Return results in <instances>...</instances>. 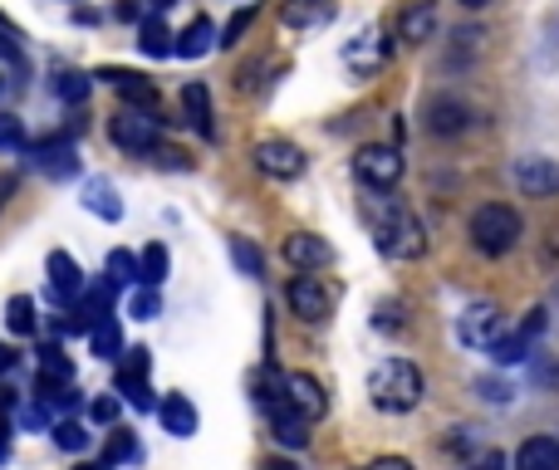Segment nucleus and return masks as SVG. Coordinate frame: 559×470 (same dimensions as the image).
I'll use <instances>...</instances> for the list:
<instances>
[{"label": "nucleus", "instance_id": "obj_40", "mask_svg": "<svg viewBox=\"0 0 559 470\" xmlns=\"http://www.w3.org/2000/svg\"><path fill=\"white\" fill-rule=\"evenodd\" d=\"M88 417L104 421V426H113V421H118V397H94V401H88Z\"/></svg>", "mask_w": 559, "mask_h": 470}, {"label": "nucleus", "instance_id": "obj_24", "mask_svg": "<svg viewBox=\"0 0 559 470\" xmlns=\"http://www.w3.org/2000/svg\"><path fill=\"white\" fill-rule=\"evenodd\" d=\"M162 280H167V245L153 240V245H143V255H137V284L157 289Z\"/></svg>", "mask_w": 559, "mask_h": 470}, {"label": "nucleus", "instance_id": "obj_16", "mask_svg": "<svg viewBox=\"0 0 559 470\" xmlns=\"http://www.w3.org/2000/svg\"><path fill=\"white\" fill-rule=\"evenodd\" d=\"M280 20L290 29H319L333 20V0H284Z\"/></svg>", "mask_w": 559, "mask_h": 470}, {"label": "nucleus", "instance_id": "obj_46", "mask_svg": "<svg viewBox=\"0 0 559 470\" xmlns=\"http://www.w3.org/2000/svg\"><path fill=\"white\" fill-rule=\"evenodd\" d=\"M471 470H506V460H500V450H490V456H486V460H476Z\"/></svg>", "mask_w": 559, "mask_h": 470}, {"label": "nucleus", "instance_id": "obj_28", "mask_svg": "<svg viewBox=\"0 0 559 470\" xmlns=\"http://www.w3.org/2000/svg\"><path fill=\"white\" fill-rule=\"evenodd\" d=\"M137 35H143V49H147L153 59H167V54H172V35H167V25H162L157 15H147L143 25H137Z\"/></svg>", "mask_w": 559, "mask_h": 470}, {"label": "nucleus", "instance_id": "obj_9", "mask_svg": "<svg viewBox=\"0 0 559 470\" xmlns=\"http://www.w3.org/2000/svg\"><path fill=\"white\" fill-rule=\"evenodd\" d=\"M457 338L466 343V348H481V352H486L490 343L500 338V313H496V304H471V309L461 313V323H457Z\"/></svg>", "mask_w": 559, "mask_h": 470}, {"label": "nucleus", "instance_id": "obj_38", "mask_svg": "<svg viewBox=\"0 0 559 470\" xmlns=\"http://www.w3.org/2000/svg\"><path fill=\"white\" fill-rule=\"evenodd\" d=\"M0 147H25V123H20L15 113H0Z\"/></svg>", "mask_w": 559, "mask_h": 470}, {"label": "nucleus", "instance_id": "obj_43", "mask_svg": "<svg viewBox=\"0 0 559 470\" xmlns=\"http://www.w3.org/2000/svg\"><path fill=\"white\" fill-rule=\"evenodd\" d=\"M539 333H545V309H530V319L525 323H520V338H539Z\"/></svg>", "mask_w": 559, "mask_h": 470}, {"label": "nucleus", "instance_id": "obj_18", "mask_svg": "<svg viewBox=\"0 0 559 470\" xmlns=\"http://www.w3.org/2000/svg\"><path fill=\"white\" fill-rule=\"evenodd\" d=\"M515 470H559V441L555 436H530L515 450Z\"/></svg>", "mask_w": 559, "mask_h": 470}, {"label": "nucleus", "instance_id": "obj_12", "mask_svg": "<svg viewBox=\"0 0 559 470\" xmlns=\"http://www.w3.org/2000/svg\"><path fill=\"white\" fill-rule=\"evenodd\" d=\"M284 260H290L300 274H309V270H324V264L333 260V250L319 240V235H309V231H294L290 240H284Z\"/></svg>", "mask_w": 559, "mask_h": 470}, {"label": "nucleus", "instance_id": "obj_26", "mask_svg": "<svg viewBox=\"0 0 559 470\" xmlns=\"http://www.w3.org/2000/svg\"><path fill=\"white\" fill-rule=\"evenodd\" d=\"M88 348H94L98 358H123V333H118V323L98 319L94 329H88Z\"/></svg>", "mask_w": 559, "mask_h": 470}, {"label": "nucleus", "instance_id": "obj_29", "mask_svg": "<svg viewBox=\"0 0 559 470\" xmlns=\"http://www.w3.org/2000/svg\"><path fill=\"white\" fill-rule=\"evenodd\" d=\"M118 392H123L127 407L157 411V397H153V387H147V378H127V372H118Z\"/></svg>", "mask_w": 559, "mask_h": 470}, {"label": "nucleus", "instance_id": "obj_44", "mask_svg": "<svg viewBox=\"0 0 559 470\" xmlns=\"http://www.w3.org/2000/svg\"><path fill=\"white\" fill-rule=\"evenodd\" d=\"M476 387H481V397H486V401H510V387H506V382H490V378H481Z\"/></svg>", "mask_w": 559, "mask_h": 470}, {"label": "nucleus", "instance_id": "obj_48", "mask_svg": "<svg viewBox=\"0 0 559 470\" xmlns=\"http://www.w3.org/2000/svg\"><path fill=\"white\" fill-rule=\"evenodd\" d=\"M10 368H15V352H10V348H0V372H10Z\"/></svg>", "mask_w": 559, "mask_h": 470}, {"label": "nucleus", "instance_id": "obj_15", "mask_svg": "<svg viewBox=\"0 0 559 470\" xmlns=\"http://www.w3.org/2000/svg\"><path fill=\"white\" fill-rule=\"evenodd\" d=\"M35 162H39V172L59 176V182L78 172V157H74V147H69V137H45V143H35Z\"/></svg>", "mask_w": 559, "mask_h": 470}, {"label": "nucleus", "instance_id": "obj_45", "mask_svg": "<svg viewBox=\"0 0 559 470\" xmlns=\"http://www.w3.org/2000/svg\"><path fill=\"white\" fill-rule=\"evenodd\" d=\"M368 470H412V466H408V460H402V456H378Z\"/></svg>", "mask_w": 559, "mask_h": 470}, {"label": "nucleus", "instance_id": "obj_3", "mask_svg": "<svg viewBox=\"0 0 559 470\" xmlns=\"http://www.w3.org/2000/svg\"><path fill=\"white\" fill-rule=\"evenodd\" d=\"M525 235V225H520V211L515 206H500V201H490V206H476V215H471V245H476L481 255H506V250H515V240Z\"/></svg>", "mask_w": 559, "mask_h": 470}, {"label": "nucleus", "instance_id": "obj_19", "mask_svg": "<svg viewBox=\"0 0 559 470\" xmlns=\"http://www.w3.org/2000/svg\"><path fill=\"white\" fill-rule=\"evenodd\" d=\"M432 29H437V10H432L427 0H412L398 20V35L408 39V45H422V39H432Z\"/></svg>", "mask_w": 559, "mask_h": 470}, {"label": "nucleus", "instance_id": "obj_1", "mask_svg": "<svg viewBox=\"0 0 559 470\" xmlns=\"http://www.w3.org/2000/svg\"><path fill=\"white\" fill-rule=\"evenodd\" d=\"M368 221H373V240H378V250L388 260H417L427 250L422 221L402 201H392V196H382V191L368 196Z\"/></svg>", "mask_w": 559, "mask_h": 470}, {"label": "nucleus", "instance_id": "obj_37", "mask_svg": "<svg viewBox=\"0 0 559 470\" xmlns=\"http://www.w3.org/2000/svg\"><path fill=\"white\" fill-rule=\"evenodd\" d=\"M54 446L59 450H84L88 446V431L84 426H78V421H59V426H54Z\"/></svg>", "mask_w": 559, "mask_h": 470}, {"label": "nucleus", "instance_id": "obj_36", "mask_svg": "<svg viewBox=\"0 0 559 470\" xmlns=\"http://www.w3.org/2000/svg\"><path fill=\"white\" fill-rule=\"evenodd\" d=\"M127 313H133V319H157V313H162V299H157V289L137 284L133 299H127Z\"/></svg>", "mask_w": 559, "mask_h": 470}, {"label": "nucleus", "instance_id": "obj_31", "mask_svg": "<svg viewBox=\"0 0 559 470\" xmlns=\"http://www.w3.org/2000/svg\"><path fill=\"white\" fill-rule=\"evenodd\" d=\"M231 260H235V270L241 274H260V264H265V255H260V245H251L245 235H231Z\"/></svg>", "mask_w": 559, "mask_h": 470}, {"label": "nucleus", "instance_id": "obj_22", "mask_svg": "<svg viewBox=\"0 0 559 470\" xmlns=\"http://www.w3.org/2000/svg\"><path fill=\"white\" fill-rule=\"evenodd\" d=\"M427 127L432 133H461L466 127V103H457V98H437V103L427 108Z\"/></svg>", "mask_w": 559, "mask_h": 470}, {"label": "nucleus", "instance_id": "obj_8", "mask_svg": "<svg viewBox=\"0 0 559 470\" xmlns=\"http://www.w3.org/2000/svg\"><path fill=\"white\" fill-rule=\"evenodd\" d=\"M284 407L300 421H319L324 411H329V397H324L319 378H309V372H284Z\"/></svg>", "mask_w": 559, "mask_h": 470}, {"label": "nucleus", "instance_id": "obj_47", "mask_svg": "<svg viewBox=\"0 0 559 470\" xmlns=\"http://www.w3.org/2000/svg\"><path fill=\"white\" fill-rule=\"evenodd\" d=\"M118 20H137V0H118Z\"/></svg>", "mask_w": 559, "mask_h": 470}, {"label": "nucleus", "instance_id": "obj_5", "mask_svg": "<svg viewBox=\"0 0 559 470\" xmlns=\"http://www.w3.org/2000/svg\"><path fill=\"white\" fill-rule=\"evenodd\" d=\"M353 172H359V182L368 186V191H388V186H398V176H402V152L398 147L368 143V147H359V157H353Z\"/></svg>", "mask_w": 559, "mask_h": 470}, {"label": "nucleus", "instance_id": "obj_20", "mask_svg": "<svg viewBox=\"0 0 559 470\" xmlns=\"http://www.w3.org/2000/svg\"><path fill=\"white\" fill-rule=\"evenodd\" d=\"M211 39H216V25L202 15V20H192V25H186L182 35H177L172 54H182V59H202L206 49H211Z\"/></svg>", "mask_w": 559, "mask_h": 470}, {"label": "nucleus", "instance_id": "obj_33", "mask_svg": "<svg viewBox=\"0 0 559 470\" xmlns=\"http://www.w3.org/2000/svg\"><path fill=\"white\" fill-rule=\"evenodd\" d=\"M54 98H64V103H84V98H88V74L59 69V74H54Z\"/></svg>", "mask_w": 559, "mask_h": 470}, {"label": "nucleus", "instance_id": "obj_41", "mask_svg": "<svg viewBox=\"0 0 559 470\" xmlns=\"http://www.w3.org/2000/svg\"><path fill=\"white\" fill-rule=\"evenodd\" d=\"M15 421H20L25 431H45V426H49V407H39V401H35V407H25Z\"/></svg>", "mask_w": 559, "mask_h": 470}, {"label": "nucleus", "instance_id": "obj_13", "mask_svg": "<svg viewBox=\"0 0 559 470\" xmlns=\"http://www.w3.org/2000/svg\"><path fill=\"white\" fill-rule=\"evenodd\" d=\"M49 294H54V299L64 304V309L78 299V294H84V274H78V264L69 260L64 250L49 255Z\"/></svg>", "mask_w": 559, "mask_h": 470}, {"label": "nucleus", "instance_id": "obj_2", "mask_svg": "<svg viewBox=\"0 0 559 470\" xmlns=\"http://www.w3.org/2000/svg\"><path fill=\"white\" fill-rule=\"evenodd\" d=\"M368 397H373V407H382V411H412L422 401V372L412 368L408 358H382L378 368L368 372Z\"/></svg>", "mask_w": 559, "mask_h": 470}, {"label": "nucleus", "instance_id": "obj_6", "mask_svg": "<svg viewBox=\"0 0 559 470\" xmlns=\"http://www.w3.org/2000/svg\"><path fill=\"white\" fill-rule=\"evenodd\" d=\"M284 304H290L304 323H319V319H329L333 299H329V289H324L319 274H294V280L284 284Z\"/></svg>", "mask_w": 559, "mask_h": 470}, {"label": "nucleus", "instance_id": "obj_32", "mask_svg": "<svg viewBox=\"0 0 559 470\" xmlns=\"http://www.w3.org/2000/svg\"><path fill=\"white\" fill-rule=\"evenodd\" d=\"M5 323H10V333H35V329H39V319H35V299L15 294V299H10V309H5Z\"/></svg>", "mask_w": 559, "mask_h": 470}, {"label": "nucleus", "instance_id": "obj_49", "mask_svg": "<svg viewBox=\"0 0 559 470\" xmlns=\"http://www.w3.org/2000/svg\"><path fill=\"white\" fill-rule=\"evenodd\" d=\"M265 470H294L290 460H265Z\"/></svg>", "mask_w": 559, "mask_h": 470}, {"label": "nucleus", "instance_id": "obj_35", "mask_svg": "<svg viewBox=\"0 0 559 470\" xmlns=\"http://www.w3.org/2000/svg\"><path fill=\"white\" fill-rule=\"evenodd\" d=\"M108 280H113V284H137V255L133 250H113V255H108Z\"/></svg>", "mask_w": 559, "mask_h": 470}, {"label": "nucleus", "instance_id": "obj_4", "mask_svg": "<svg viewBox=\"0 0 559 470\" xmlns=\"http://www.w3.org/2000/svg\"><path fill=\"white\" fill-rule=\"evenodd\" d=\"M157 113H143V108H118L113 123H108V137H113L123 152H157Z\"/></svg>", "mask_w": 559, "mask_h": 470}, {"label": "nucleus", "instance_id": "obj_7", "mask_svg": "<svg viewBox=\"0 0 559 470\" xmlns=\"http://www.w3.org/2000/svg\"><path fill=\"white\" fill-rule=\"evenodd\" d=\"M255 166L275 182H294V176H304V152L284 137H265V143H255Z\"/></svg>", "mask_w": 559, "mask_h": 470}, {"label": "nucleus", "instance_id": "obj_30", "mask_svg": "<svg viewBox=\"0 0 559 470\" xmlns=\"http://www.w3.org/2000/svg\"><path fill=\"white\" fill-rule=\"evenodd\" d=\"M486 352H490V362H500V368H510V362H520V358H525V352H530V343L520 338V333H500V338L490 343Z\"/></svg>", "mask_w": 559, "mask_h": 470}, {"label": "nucleus", "instance_id": "obj_42", "mask_svg": "<svg viewBox=\"0 0 559 470\" xmlns=\"http://www.w3.org/2000/svg\"><path fill=\"white\" fill-rule=\"evenodd\" d=\"M373 323H378L382 333H398V329H402V319H398V304H392V299H388V304H378V313H373Z\"/></svg>", "mask_w": 559, "mask_h": 470}, {"label": "nucleus", "instance_id": "obj_10", "mask_svg": "<svg viewBox=\"0 0 559 470\" xmlns=\"http://www.w3.org/2000/svg\"><path fill=\"white\" fill-rule=\"evenodd\" d=\"M515 186L525 196H559V166L545 157H520L515 162Z\"/></svg>", "mask_w": 559, "mask_h": 470}, {"label": "nucleus", "instance_id": "obj_50", "mask_svg": "<svg viewBox=\"0 0 559 470\" xmlns=\"http://www.w3.org/2000/svg\"><path fill=\"white\" fill-rule=\"evenodd\" d=\"M74 470H108V466H104V460H98V466H94V460H84V466H74Z\"/></svg>", "mask_w": 559, "mask_h": 470}, {"label": "nucleus", "instance_id": "obj_34", "mask_svg": "<svg viewBox=\"0 0 559 470\" xmlns=\"http://www.w3.org/2000/svg\"><path fill=\"white\" fill-rule=\"evenodd\" d=\"M137 456H143V450H137L133 431L113 426V436H108V450H104V466H118V460H137Z\"/></svg>", "mask_w": 559, "mask_h": 470}, {"label": "nucleus", "instance_id": "obj_25", "mask_svg": "<svg viewBox=\"0 0 559 470\" xmlns=\"http://www.w3.org/2000/svg\"><path fill=\"white\" fill-rule=\"evenodd\" d=\"M74 378V362L64 358L59 343H39V382H69Z\"/></svg>", "mask_w": 559, "mask_h": 470}, {"label": "nucleus", "instance_id": "obj_17", "mask_svg": "<svg viewBox=\"0 0 559 470\" xmlns=\"http://www.w3.org/2000/svg\"><path fill=\"white\" fill-rule=\"evenodd\" d=\"M157 417H162V426L172 431V436H196V407L182 392H167V397L157 401Z\"/></svg>", "mask_w": 559, "mask_h": 470}, {"label": "nucleus", "instance_id": "obj_14", "mask_svg": "<svg viewBox=\"0 0 559 470\" xmlns=\"http://www.w3.org/2000/svg\"><path fill=\"white\" fill-rule=\"evenodd\" d=\"M98 78H108V84L127 98V108H143V113H153L157 108V88L147 84L143 74H127V69H98Z\"/></svg>", "mask_w": 559, "mask_h": 470}, {"label": "nucleus", "instance_id": "obj_11", "mask_svg": "<svg viewBox=\"0 0 559 470\" xmlns=\"http://www.w3.org/2000/svg\"><path fill=\"white\" fill-rule=\"evenodd\" d=\"M382 59H388V45H382L378 29H363V35H353L349 45H343V64H349L353 74H373V69H382Z\"/></svg>", "mask_w": 559, "mask_h": 470}, {"label": "nucleus", "instance_id": "obj_52", "mask_svg": "<svg viewBox=\"0 0 559 470\" xmlns=\"http://www.w3.org/2000/svg\"><path fill=\"white\" fill-rule=\"evenodd\" d=\"M153 5H157V10H167V5H172V0H153Z\"/></svg>", "mask_w": 559, "mask_h": 470}, {"label": "nucleus", "instance_id": "obj_51", "mask_svg": "<svg viewBox=\"0 0 559 470\" xmlns=\"http://www.w3.org/2000/svg\"><path fill=\"white\" fill-rule=\"evenodd\" d=\"M461 5H466V10H481V5H490V0H461Z\"/></svg>", "mask_w": 559, "mask_h": 470}, {"label": "nucleus", "instance_id": "obj_23", "mask_svg": "<svg viewBox=\"0 0 559 470\" xmlns=\"http://www.w3.org/2000/svg\"><path fill=\"white\" fill-rule=\"evenodd\" d=\"M304 426H309V421H300L290 407L270 411V431H275V441H280V446H294V450L309 446V431H304Z\"/></svg>", "mask_w": 559, "mask_h": 470}, {"label": "nucleus", "instance_id": "obj_39", "mask_svg": "<svg viewBox=\"0 0 559 470\" xmlns=\"http://www.w3.org/2000/svg\"><path fill=\"white\" fill-rule=\"evenodd\" d=\"M251 25H255V5H241V10H235V15H231V25H226L221 45H235V39H241Z\"/></svg>", "mask_w": 559, "mask_h": 470}, {"label": "nucleus", "instance_id": "obj_21", "mask_svg": "<svg viewBox=\"0 0 559 470\" xmlns=\"http://www.w3.org/2000/svg\"><path fill=\"white\" fill-rule=\"evenodd\" d=\"M182 103L186 113H192V127L202 137H216V123H211V94H206V84H186L182 88Z\"/></svg>", "mask_w": 559, "mask_h": 470}, {"label": "nucleus", "instance_id": "obj_27", "mask_svg": "<svg viewBox=\"0 0 559 470\" xmlns=\"http://www.w3.org/2000/svg\"><path fill=\"white\" fill-rule=\"evenodd\" d=\"M84 206H88L94 215H104V221H118V215H123V201L113 196V186H108V182H88Z\"/></svg>", "mask_w": 559, "mask_h": 470}]
</instances>
